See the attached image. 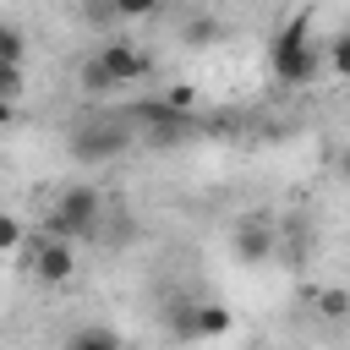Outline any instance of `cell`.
Instances as JSON below:
<instances>
[{"label":"cell","instance_id":"6da1fadb","mask_svg":"<svg viewBox=\"0 0 350 350\" xmlns=\"http://www.w3.org/2000/svg\"><path fill=\"white\" fill-rule=\"evenodd\" d=\"M268 71H273L284 88H312V77H317V44H312V16H306V11H295V16L273 33V44H268Z\"/></svg>","mask_w":350,"mask_h":350},{"label":"cell","instance_id":"7a4b0ae2","mask_svg":"<svg viewBox=\"0 0 350 350\" xmlns=\"http://www.w3.org/2000/svg\"><path fill=\"white\" fill-rule=\"evenodd\" d=\"M98 219H104V197L98 186L77 180L55 197V208L44 213V235H60V241H93L98 235Z\"/></svg>","mask_w":350,"mask_h":350},{"label":"cell","instance_id":"3957f363","mask_svg":"<svg viewBox=\"0 0 350 350\" xmlns=\"http://www.w3.org/2000/svg\"><path fill=\"white\" fill-rule=\"evenodd\" d=\"M27 268H33L38 284H66V279L77 273V252H71V241L38 230V241H33V252H27Z\"/></svg>","mask_w":350,"mask_h":350},{"label":"cell","instance_id":"277c9868","mask_svg":"<svg viewBox=\"0 0 350 350\" xmlns=\"http://www.w3.org/2000/svg\"><path fill=\"white\" fill-rule=\"evenodd\" d=\"M66 148H71L77 164H104V159L126 153V131H115V126H82V131H71Z\"/></svg>","mask_w":350,"mask_h":350},{"label":"cell","instance_id":"5b68a950","mask_svg":"<svg viewBox=\"0 0 350 350\" xmlns=\"http://www.w3.org/2000/svg\"><path fill=\"white\" fill-rule=\"evenodd\" d=\"M98 60H104V71H109L120 88H137V82L153 71V60H148L137 44H126V38H109V44H98Z\"/></svg>","mask_w":350,"mask_h":350},{"label":"cell","instance_id":"8992f818","mask_svg":"<svg viewBox=\"0 0 350 350\" xmlns=\"http://www.w3.org/2000/svg\"><path fill=\"white\" fill-rule=\"evenodd\" d=\"M235 257L252 262V268L273 257V224H268L262 213H246V219L235 224Z\"/></svg>","mask_w":350,"mask_h":350},{"label":"cell","instance_id":"52a82bcc","mask_svg":"<svg viewBox=\"0 0 350 350\" xmlns=\"http://www.w3.org/2000/svg\"><path fill=\"white\" fill-rule=\"evenodd\" d=\"M235 328V317H230V306H219V301H202L197 312H191V334L197 339H224Z\"/></svg>","mask_w":350,"mask_h":350},{"label":"cell","instance_id":"ba28073f","mask_svg":"<svg viewBox=\"0 0 350 350\" xmlns=\"http://www.w3.org/2000/svg\"><path fill=\"white\" fill-rule=\"evenodd\" d=\"M60 350H120V334L115 328H98V323H82V328L66 334Z\"/></svg>","mask_w":350,"mask_h":350},{"label":"cell","instance_id":"9c48e42d","mask_svg":"<svg viewBox=\"0 0 350 350\" xmlns=\"http://www.w3.org/2000/svg\"><path fill=\"white\" fill-rule=\"evenodd\" d=\"M77 88H82L88 98H104V93H115L120 82H115V77L104 71V60H98V55H88V60L77 66Z\"/></svg>","mask_w":350,"mask_h":350},{"label":"cell","instance_id":"30bf717a","mask_svg":"<svg viewBox=\"0 0 350 350\" xmlns=\"http://www.w3.org/2000/svg\"><path fill=\"white\" fill-rule=\"evenodd\" d=\"M312 306H317L323 323H345V317H350V290H345V284H328V290L312 295Z\"/></svg>","mask_w":350,"mask_h":350},{"label":"cell","instance_id":"8fae6325","mask_svg":"<svg viewBox=\"0 0 350 350\" xmlns=\"http://www.w3.org/2000/svg\"><path fill=\"white\" fill-rule=\"evenodd\" d=\"M219 38H224L219 16H191V22L180 27V44H186V49H208V44H219Z\"/></svg>","mask_w":350,"mask_h":350},{"label":"cell","instance_id":"7c38bea8","mask_svg":"<svg viewBox=\"0 0 350 350\" xmlns=\"http://www.w3.org/2000/svg\"><path fill=\"white\" fill-rule=\"evenodd\" d=\"M323 60H328V71H334V77H345V82H350V33H334V38L323 44Z\"/></svg>","mask_w":350,"mask_h":350},{"label":"cell","instance_id":"4fadbf2b","mask_svg":"<svg viewBox=\"0 0 350 350\" xmlns=\"http://www.w3.org/2000/svg\"><path fill=\"white\" fill-rule=\"evenodd\" d=\"M22 55H27V33H22L16 22H5V27H0V60H5V66H22Z\"/></svg>","mask_w":350,"mask_h":350},{"label":"cell","instance_id":"5bb4252c","mask_svg":"<svg viewBox=\"0 0 350 350\" xmlns=\"http://www.w3.org/2000/svg\"><path fill=\"white\" fill-rule=\"evenodd\" d=\"M22 246H27V230H22L16 213H5V219H0V252H5V257H22Z\"/></svg>","mask_w":350,"mask_h":350},{"label":"cell","instance_id":"9a60e30c","mask_svg":"<svg viewBox=\"0 0 350 350\" xmlns=\"http://www.w3.org/2000/svg\"><path fill=\"white\" fill-rule=\"evenodd\" d=\"M153 11H159V0H115V22H142Z\"/></svg>","mask_w":350,"mask_h":350},{"label":"cell","instance_id":"2e32d148","mask_svg":"<svg viewBox=\"0 0 350 350\" xmlns=\"http://www.w3.org/2000/svg\"><path fill=\"white\" fill-rule=\"evenodd\" d=\"M0 98H5V104L22 98V66H5V60H0Z\"/></svg>","mask_w":350,"mask_h":350},{"label":"cell","instance_id":"e0dca14e","mask_svg":"<svg viewBox=\"0 0 350 350\" xmlns=\"http://www.w3.org/2000/svg\"><path fill=\"white\" fill-rule=\"evenodd\" d=\"M164 98H170L175 109H191V104H197V88H191V82H175V88H164Z\"/></svg>","mask_w":350,"mask_h":350},{"label":"cell","instance_id":"ac0fdd59","mask_svg":"<svg viewBox=\"0 0 350 350\" xmlns=\"http://www.w3.org/2000/svg\"><path fill=\"white\" fill-rule=\"evenodd\" d=\"M334 164H339V175L350 180V148H339V159H334Z\"/></svg>","mask_w":350,"mask_h":350},{"label":"cell","instance_id":"d6986e66","mask_svg":"<svg viewBox=\"0 0 350 350\" xmlns=\"http://www.w3.org/2000/svg\"><path fill=\"white\" fill-rule=\"evenodd\" d=\"M246 350H262V345H246Z\"/></svg>","mask_w":350,"mask_h":350}]
</instances>
